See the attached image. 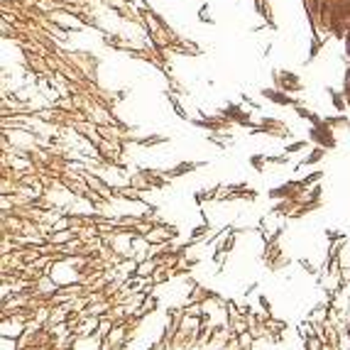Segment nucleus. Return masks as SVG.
<instances>
[]
</instances>
